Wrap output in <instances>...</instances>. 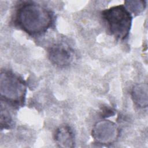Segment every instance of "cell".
Segmentation results:
<instances>
[{
    "label": "cell",
    "instance_id": "obj_1",
    "mask_svg": "<svg viewBox=\"0 0 148 148\" xmlns=\"http://www.w3.org/2000/svg\"><path fill=\"white\" fill-rule=\"evenodd\" d=\"M18 27L32 36L45 33L53 22V13L46 7L33 2L23 3L16 12Z\"/></svg>",
    "mask_w": 148,
    "mask_h": 148
},
{
    "label": "cell",
    "instance_id": "obj_2",
    "mask_svg": "<svg viewBox=\"0 0 148 148\" xmlns=\"http://www.w3.org/2000/svg\"><path fill=\"white\" fill-rule=\"evenodd\" d=\"M102 16L107 23L110 32L116 38L124 40L128 36L132 17L125 6L120 5L104 10Z\"/></svg>",
    "mask_w": 148,
    "mask_h": 148
},
{
    "label": "cell",
    "instance_id": "obj_3",
    "mask_svg": "<svg viewBox=\"0 0 148 148\" xmlns=\"http://www.w3.org/2000/svg\"><path fill=\"white\" fill-rule=\"evenodd\" d=\"M27 88L24 81L9 71H2L0 92L2 98L16 106H22L25 101Z\"/></svg>",
    "mask_w": 148,
    "mask_h": 148
},
{
    "label": "cell",
    "instance_id": "obj_4",
    "mask_svg": "<svg viewBox=\"0 0 148 148\" xmlns=\"http://www.w3.org/2000/svg\"><path fill=\"white\" fill-rule=\"evenodd\" d=\"M119 135V130L116 124L109 120H102L97 123L93 127L92 136L98 143L110 144L114 142Z\"/></svg>",
    "mask_w": 148,
    "mask_h": 148
},
{
    "label": "cell",
    "instance_id": "obj_5",
    "mask_svg": "<svg viewBox=\"0 0 148 148\" xmlns=\"http://www.w3.org/2000/svg\"><path fill=\"white\" fill-rule=\"evenodd\" d=\"M48 56L51 62L59 67L68 66L73 58L72 49L63 43H57L51 46L48 50Z\"/></svg>",
    "mask_w": 148,
    "mask_h": 148
},
{
    "label": "cell",
    "instance_id": "obj_6",
    "mask_svg": "<svg viewBox=\"0 0 148 148\" xmlns=\"http://www.w3.org/2000/svg\"><path fill=\"white\" fill-rule=\"evenodd\" d=\"M54 139L59 147L69 148L75 146L74 133L71 128L67 125H61L57 129Z\"/></svg>",
    "mask_w": 148,
    "mask_h": 148
},
{
    "label": "cell",
    "instance_id": "obj_7",
    "mask_svg": "<svg viewBox=\"0 0 148 148\" xmlns=\"http://www.w3.org/2000/svg\"><path fill=\"white\" fill-rule=\"evenodd\" d=\"M134 102L139 108H147L148 105V86L140 83L134 86L131 92Z\"/></svg>",
    "mask_w": 148,
    "mask_h": 148
},
{
    "label": "cell",
    "instance_id": "obj_8",
    "mask_svg": "<svg viewBox=\"0 0 148 148\" xmlns=\"http://www.w3.org/2000/svg\"><path fill=\"white\" fill-rule=\"evenodd\" d=\"M125 3V6L127 10H130L134 14H139L146 8V2L142 1H127Z\"/></svg>",
    "mask_w": 148,
    "mask_h": 148
},
{
    "label": "cell",
    "instance_id": "obj_9",
    "mask_svg": "<svg viewBox=\"0 0 148 148\" xmlns=\"http://www.w3.org/2000/svg\"><path fill=\"white\" fill-rule=\"evenodd\" d=\"M1 128L2 129L3 127L5 128H9L12 125V120L10 116L8 110L5 109L3 111L1 109Z\"/></svg>",
    "mask_w": 148,
    "mask_h": 148
}]
</instances>
